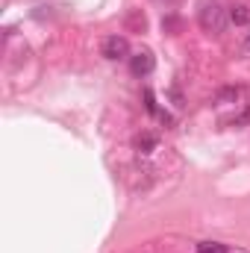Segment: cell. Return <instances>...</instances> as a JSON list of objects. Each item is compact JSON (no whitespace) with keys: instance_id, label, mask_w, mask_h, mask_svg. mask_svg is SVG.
Returning a JSON list of instances; mask_svg holds the SVG:
<instances>
[{"instance_id":"obj_8","label":"cell","mask_w":250,"mask_h":253,"mask_svg":"<svg viewBox=\"0 0 250 253\" xmlns=\"http://www.w3.org/2000/svg\"><path fill=\"white\" fill-rule=\"evenodd\" d=\"M245 50H248V53H250V36H248V39H245Z\"/></svg>"},{"instance_id":"obj_6","label":"cell","mask_w":250,"mask_h":253,"mask_svg":"<svg viewBox=\"0 0 250 253\" xmlns=\"http://www.w3.org/2000/svg\"><path fill=\"white\" fill-rule=\"evenodd\" d=\"M230 24H236V27H245V24H250V6H245V3L230 6Z\"/></svg>"},{"instance_id":"obj_2","label":"cell","mask_w":250,"mask_h":253,"mask_svg":"<svg viewBox=\"0 0 250 253\" xmlns=\"http://www.w3.org/2000/svg\"><path fill=\"white\" fill-rule=\"evenodd\" d=\"M100 53H103L106 59H112V62L129 59V42H126L124 36H106L103 44H100Z\"/></svg>"},{"instance_id":"obj_1","label":"cell","mask_w":250,"mask_h":253,"mask_svg":"<svg viewBox=\"0 0 250 253\" xmlns=\"http://www.w3.org/2000/svg\"><path fill=\"white\" fill-rule=\"evenodd\" d=\"M197 24L206 33L221 36L230 24V6H224V0H200L197 3Z\"/></svg>"},{"instance_id":"obj_5","label":"cell","mask_w":250,"mask_h":253,"mask_svg":"<svg viewBox=\"0 0 250 253\" xmlns=\"http://www.w3.org/2000/svg\"><path fill=\"white\" fill-rule=\"evenodd\" d=\"M144 106H147V112H150V115H156L159 121L174 124V121H171V115H168L165 109H159V103H156V97H153V88H144Z\"/></svg>"},{"instance_id":"obj_7","label":"cell","mask_w":250,"mask_h":253,"mask_svg":"<svg viewBox=\"0 0 250 253\" xmlns=\"http://www.w3.org/2000/svg\"><path fill=\"white\" fill-rule=\"evenodd\" d=\"M194 253H227V245H221V242H200Z\"/></svg>"},{"instance_id":"obj_4","label":"cell","mask_w":250,"mask_h":253,"mask_svg":"<svg viewBox=\"0 0 250 253\" xmlns=\"http://www.w3.org/2000/svg\"><path fill=\"white\" fill-rule=\"evenodd\" d=\"M132 147H135L138 156H150V153L159 150V135H156V132H138V135L132 138Z\"/></svg>"},{"instance_id":"obj_3","label":"cell","mask_w":250,"mask_h":253,"mask_svg":"<svg viewBox=\"0 0 250 253\" xmlns=\"http://www.w3.org/2000/svg\"><path fill=\"white\" fill-rule=\"evenodd\" d=\"M153 68H156V59H153L150 50H138V53L129 56V71H132V77H150Z\"/></svg>"}]
</instances>
